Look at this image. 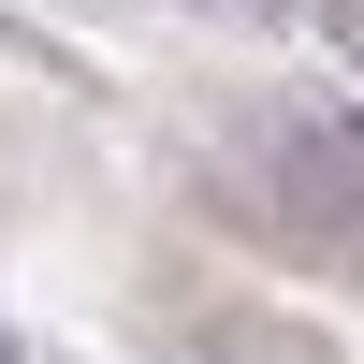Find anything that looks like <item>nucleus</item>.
I'll list each match as a JSON object with an SVG mask.
<instances>
[{"label":"nucleus","mask_w":364,"mask_h":364,"mask_svg":"<svg viewBox=\"0 0 364 364\" xmlns=\"http://www.w3.org/2000/svg\"><path fill=\"white\" fill-rule=\"evenodd\" d=\"M336 15H350V44H364V0H336Z\"/></svg>","instance_id":"nucleus-1"}]
</instances>
